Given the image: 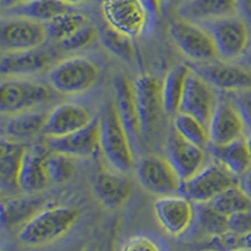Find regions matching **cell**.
Instances as JSON below:
<instances>
[{
	"mask_svg": "<svg viewBox=\"0 0 251 251\" xmlns=\"http://www.w3.org/2000/svg\"><path fill=\"white\" fill-rule=\"evenodd\" d=\"M166 157L174 165L183 181L196 175L205 166V149L186 140L180 133L172 131L166 143Z\"/></svg>",
	"mask_w": 251,
	"mask_h": 251,
	"instance_id": "cell-17",
	"label": "cell"
},
{
	"mask_svg": "<svg viewBox=\"0 0 251 251\" xmlns=\"http://www.w3.org/2000/svg\"><path fill=\"white\" fill-rule=\"evenodd\" d=\"M174 129L186 140L191 141L192 143L200 146L202 149H207L211 146L208 126L191 114L183 113V112L175 114Z\"/></svg>",
	"mask_w": 251,
	"mask_h": 251,
	"instance_id": "cell-31",
	"label": "cell"
},
{
	"mask_svg": "<svg viewBox=\"0 0 251 251\" xmlns=\"http://www.w3.org/2000/svg\"><path fill=\"white\" fill-rule=\"evenodd\" d=\"M137 177L146 191L160 197L182 191L183 180L166 156L143 157L137 165Z\"/></svg>",
	"mask_w": 251,
	"mask_h": 251,
	"instance_id": "cell-9",
	"label": "cell"
},
{
	"mask_svg": "<svg viewBox=\"0 0 251 251\" xmlns=\"http://www.w3.org/2000/svg\"><path fill=\"white\" fill-rule=\"evenodd\" d=\"M240 185V177L215 161L183 181L182 195L196 203L211 202L227 188Z\"/></svg>",
	"mask_w": 251,
	"mask_h": 251,
	"instance_id": "cell-5",
	"label": "cell"
},
{
	"mask_svg": "<svg viewBox=\"0 0 251 251\" xmlns=\"http://www.w3.org/2000/svg\"><path fill=\"white\" fill-rule=\"evenodd\" d=\"M134 92L140 112L143 141L150 142L160 129L162 116L166 113L162 100V82L154 75H140L134 80Z\"/></svg>",
	"mask_w": 251,
	"mask_h": 251,
	"instance_id": "cell-6",
	"label": "cell"
},
{
	"mask_svg": "<svg viewBox=\"0 0 251 251\" xmlns=\"http://www.w3.org/2000/svg\"><path fill=\"white\" fill-rule=\"evenodd\" d=\"M122 172L100 170L94 177V192L98 200L108 208H118L131 197L134 185Z\"/></svg>",
	"mask_w": 251,
	"mask_h": 251,
	"instance_id": "cell-22",
	"label": "cell"
},
{
	"mask_svg": "<svg viewBox=\"0 0 251 251\" xmlns=\"http://www.w3.org/2000/svg\"><path fill=\"white\" fill-rule=\"evenodd\" d=\"M228 230L235 232H250L251 211L239 212L228 216Z\"/></svg>",
	"mask_w": 251,
	"mask_h": 251,
	"instance_id": "cell-40",
	"label": "cell"
},
{
	"mask_svg": "<svg viewBox=\"0 0 251 251\" xmlns=\"http://www.w3.org/2000/svg\"><path fill=\"white\" fill-rule=\"evenodd\" d=\"M98 30L93 24H87L83 28H80L77 33L71 35L69 38L60 42L59 46L66 50H79V49L86 48L89 44L94 42V39L97 38Z\"/></svg>",
	"mask_w": 251,
	"mask_h": 251,
	"instance_id": "cell-37",
	"label": "cell"
},
{
	"mask_svg": "<svg viewBox=\"0 0 251 251\" xmlns=\"http://www.w3.org/2000/svg\"><path fill=\"white\" fill-rule=\"evenodd\" d=\"M246 140H248V145H249V149H250V152H251V132L249 133V136L246 137Z\"/></svg>",
	"mask_w": 251,
	"mask_h": 251,
	"instance_id": "cell-50",
	"label": "cell"
},
{
	"mask_svg": "<svg viewBox=\"0 0 251 251\" xmlns=\"http://www.w3.org/2000/svg\"><path fill=\"white\" fill-rule=\"evenodd\" d=\"M153 210L161 227L174 237L187 234L197 215L194 201L178 194L158 197L154 201Z\"/></svg>",
	"mask_w": 251,
	"mask_h": 251,
	"instance_id": "cell-11",
	"label": "cell"
},
{
	"mask_svg": "<svg viewBox=\"0 0 251 251\" xmlns=\"http://www.w3.org/2000/svg\"><path fill=\"white\" fill-rule=\"evenodd\" d=\"M200 207L197 208L196 219L199 220L203 231L208 234V236L219 235L228 231V217L219 212L216 208L211 206V203H199Z\"/></svg>",
	"mask_w": 251,
	"mask_h": 251,
	"instance_id": "cell-35",
	"label": "cell"
},
{
	"mask_svg": "<svg viewBox=\"0 0 251 251\" xmlns=\"http://www.w3.org/2000/svg\"><path fill=\"white\" fill-rule=\"evenodd\" d=\"M240 187L243 188L244 192L251 200V169L244 176L240 177Z\"/></svg>",
	"mask_w": 251,
	"mask_h": 251,
	"instance_id": "cell-43",
	"label": "cell"
},
{
	"mask_svg": "<svg viewBox=\"0 0 251 251\" xmlns=\"http://www.w3.org/2000/svg\"><path fill=\"white\" fill-rule=\"evenodd\" d=\"M43 200L38 197H15L1 203V224L4 228L13 230L23 227L40 210H43Z\"/></svg>",
	"mask_w": 251,
	"mask_h": 251,
	"instance_id": "cell-26",
	"label": "cell"
},
{
	"mask_svg": "<svg viewBox=\"0 0 251 251\" xmlns=\"http://www.w3.org/2000/svg\"><path fill=\"white\" fill-rule=\"evenodd\" d=\"M102 13L108 25L132 38L140 37L151 26L141 0H102Z\"/></svg>",
	"mask_w": 251,
	"mask_h": 251,
	"instance_id": "cell-12",
	"label": "cell"
},
{
	"mask_svg": "<svg viewBox=\"0 0 251 251\" xmlns=\"http://www.w3.org/2000/svg\"><path fill=\"white\" fill-rule=\"evenodd\" d=\"M141 1H142L146 10H147V14H149L150 18V24L154 25L163 13V8H165L163 0H141Z\"/></svg>",
	"mask_w": 251,
	"mask_h": 251,
	"instance_id": "cell-41",
	"label": "cell"
},
{
	"mask_svg": "<svg viewBox=\"0 0 251 251\" xmlns=\"http://www.w3.org/2000/svg\"><path fill=\"white\" fill-rule=\"evenodd\" d=\"M192 69L211 83L215 88L221 91L236 92L240 89L251 88V73L241 67L214 60L199 63Z\"/></svg>",
	"mask_w": 251,
	"mask_h": 251,
	"instance_id": "cell-19",
	"label": "cell"
},
{
	"mask_svg": "<svg viewBox=\"0 0 251 251\" xmlns=\"http://www.w3.org/2000/svg\"><path fill=\"white\" fill-rule=\"evenodd\" d=\"M82 251H100V250L97 245H88L87 248L83 249Z\"/></svg>",
	"mask_w": 251,
	"mask_h": 251,
	"instance_id": "cell-48",
	"label": "cell"
},
{
	"mask_svg": "<svg viewBox=\"0 0 251 251\" xmlns=\"http://www.w3.org/2000/svg\"><path fill=\"white\" fill-rule=\"evenodd\" d=\"M203 251H219V250H214V249H205Z\"/></svg>",
	"mask_w": 251,
	"mask_h": 251,
	"instance_id": "cell-51",
	"label": "cell"
},
{
	"mask_svg": "<svg viewBox=\"0 0 251 251\" xmlns=\"http://www.w3.org/2000/svg\"><path fill=\"white\" fill-rule=\"evenodd\" d=\"M206 249H214L219 251H231L239 248L251 246V231L250 232H235L226 231L219 235L208 236L205 243Z\"/></svg>",
	"mask_w": 251,
	"mask_h": 251,
	"instance_id": "cell-36",
	"label": "cell"
},
{
	"mask_svg": "<svg viewBox=\"0 0 251 251\" xmlns=\"http://www.w3.org/2000/svg\"><path fill=\"white\" fill-rule=\"evenodd\" d=\"M48 114L44 112L28 111L13 114L4 126L8 138L14 141H24L37 137L44 132Z\"/></svg>",
	"mask_w": 251,
	"mask_h": 251,
	"instance_id": "cell-27",
	"label": "cell"
},
{
	"mask_svg": "<svg viewBox=\"0 0 251 251\" xmlns=\"http://www.w3.org/2000/svg\"><path fill=\"white\" fill-rule=\"evenodd\" d=\"M190 72L191 67L187 64H177L162 80L163 107L167 114H177L180 112Z\"/></svg>",
	"mask_w": 251,
	"mask_h": 251,
	"instance_id": "cell-28",
	"label": "cell"
},
{
	"mask_svg": "<svg viewBox=\"0 0 251 251\" xmlns=\"http://www.w3.org/2000/svg\"><path fill=\"white\" fill-rule=\"evenodd\" d=\"M212 35L219 57L234 60L244 57L251 39V28L244 18L237 15L202 24Z\"/></svg>",
	"mask_w": 251,
	"mask_h": 251,
	"instance_id": "cell-8",
	"label": "cell"
},
{
	"mask_svg": "<svg viewBox=\"0 0 251 251\" xmlns=\"http://www.w3.org/2000/svg\"><path fill=\"white\" fill-rule=\"evenodd\" d=\"M244 59H245V62L248 63L249 66H251V39H250V43H249L248 49H246L245 51V54H244Z\"/></svg>",
	"mask_w": 251,
	"mask_h": 251,
	"instance_id": "cell-45",
	"label": "cell"
},
{
	"mask_svg": "<svg viewBox=\"0 0 251 251\" xmlns=\"http://www.w3.org/2000/svg\"><path fill=\"white\" fill-rule=\"evenodd\" d=\"M53 53L42 48L10 51L1 57L0 72L1 75L10 77L34 75L48 68L53 63Z\"/></svg>",
	"mask_w": 251,
	"mask_h": 251,
	"instance_id": "cell-21",
	"label": "cell"
},
{
	"mask_svg": "<svg viewBox=\"0 0 251 251\" xmlns=\"http://www.w3.org/2000/svg\"><path fill=\"white\" fill-rule=\"evenodd\" d=\"M210 152L215 161L225 166L236 176H244L251 169V152L246 137L225 145H211Z\"/></svg>",
	"mask_w": 251,
	"mask_h": 251,
	"instance_id": "cell-25",
	"label": "cell"
},
{
	"mask_svg": "<svg viewBox=\"0 0 251 251\" xmlns=\"http://www.w3.org/2000/svg\"><path fill=\"white\" fill-rule=\"evenodd\" d=\"M231 251H251V246H245V248H239V249H235V250Z\"/></svg>",
	"mask_w": 251,
	"mask_h": 251,
	"instance_id": "cell-49",
	"label": "cell"
},
{
	"mask_svg": "<svg viewBox=\"0 0 251 251\" xmlns=\"http://www.w3.org/2000/svg\"><path fill=\"white\" fill-rule=\"evenodd\" d=\"M113 102L123 127L131 138L134 151H137L143 142L142 126L134 92V82H132L127 75H117L114 79Z\"/></svg>",
	"mask_w": 251,
	"mask_h": 251,
	"instance_id": "cell-16",
	"label": "cell"
},
{
	"mask_svg": "<svg viewBox=\"0 0 251 251\" xmlns=\"http://www.w3.org/2000/svg\"><path fill=\"white\" fill-rule=\"evenodd\" d=\"M50 150L47 146L28 147L19 175V190L29 195L43 191L50 185L47 172V158Z\"/></svg>",
	"mask_w": 251,
	"mask_h": 251,
	"instance_id": "cell-20",
	"label": "cell"
},
{
	"mask_svg": "<svg viewBox=\"0 0 251 251\" xmlns=\"http://www.w3.org/2000/svg\"><path fill=\"white\" fill-rule=\"evenodd\" d=\"M220 97L215 87L191 68L186 83L180 112L191 114L208 126Z\"/></svg>",
	"mask_w": 251,
	"mask_h": 251,
	"instance_id": "cell-13",
	"label": "cell"
},
{
	"mask_svg": "<svg viewBox=\"0 0 251 251\" xmlns=\"http://www.w3.org/2000/svg\"><path fill=\"white\" fill-rule=\"evenodd\" d=\"M121 251H163L161 244L147 235H136L129 237L122 245Z\"/></svg>",
	"mask_w": 251,
	"mask_h": 251,
	"instance_id": "cell-38",
	"label": "cell"
},
{
	"mask_svg": "<svg viewBox=\"0 0 251 251\" xmlns=\"http://www.w3.org/2000/svg\"><path fill=\"white\" fill-rule=\"evenodd\" d=\"M53 88L28 79H8L0 86V112L18 114L43 106L53 100Z\"/></svg>",
	"mask_w": 251,
	"mask_h": 251,
	"instance_id": "cell-4",
	"label": "cell"
},
{
	"mask_svg": "<svg viewBox=\"0 0 251 251\" xmlns=\"http://www.w3.org/2000/svg\"><path fill=\"white\" fill-rule=\"evenodd\" d=\"M231 93V98L236 103L239 111L241 112L248 131L251 132V88L240 89Z\"/></svg>",
	"mask_w": 251,
	"mask_h": 251,
	"instance_id": "cell-39",
	"label": "cell"
},
{
	"mask_svg": "<svg viewBox=\"0 0 251 251\" xmlns=\"http://www.w3.org/2000/svg\"><path fill=\"white\" fill-rule=\"evenodd\" d=\"M46 146L50 151L75 158L93 157L100 152V118H94L87 127L62 137H47Z\"/></svg>",
	"mask_w": 251,
	"mask_h": 251,
	"instance_id": "cell-14",
	"label": "cell"
},
{
	"mask_svg": "<svg viewBox=\"0 0 251 251\" xmlns=\"http://www.w3.org/2000/svg\"><path fill=\"white\" fill-rule=\"evenodd\" d=\"M46 24L47 29H48L49 39L60 43L75 33H77L80 28L89 24V20L86 14L68 9L67 12L57 15Z\"/></svg>",
	"mask_w": 251,
	"mask_h": 251,
	"instance_id": "cell-30",
	"label": "cell"
},
{
	"mask_svg": "<svg viewBox=\"0 0 251 251\" xmlns=\"http://www.w3.org/2000/svg\"><path fill=\"white\" fill-rule=\"evenodd\" d=\"M185 1H186V0H163L165 6L166 5H172V4H178V6H180L181 4H183Z\"/></svg>",
	"mask_w": 251,
	"mask_h": 251,
	"instance_id": "cell-46",
	"label": "cell"
},
{
	"mask_svg": "<svg viewBox=\"0 0 251 251\" xmlns=\"http://www.w3.org/2000/svg\"><path fill=\"white\" fill-rule=\"evenodd\" d=\"M96 117L79 103H62L48 113L44 133L47 137H62L84 128Z\"/></svg>",
	"mask_w": 251,
	"mask_h": 251,
	"instance_id": "cell-18",
	"label": "cell"
},
{
	"mask_svg": "<svg viewBox=\"0 0 251 251\" xmlns=\"http://www.w3.org/2000/svg\"><path fill=\"white\" fill-rule=\"evenodd\" d=\"M100 77L97 62L84 55L67 58L50 69L49 84L55 92L67 96L82 94L96 86Z\"/></svg>",
	"mask_w": 251,
	"mask_h": 251,
	"instance_id": "cell-3",
	"label": "cell"
},
{
	"mask_svg": "<svg viewBox=\"0 0 251 251\" xmlns=\"http://www.w3.org/2000/svg\"><path fill=\"white\" fill-rule=\"evenodd\" d=\"M100 118V153L116 171L127 174L136 166L134 149L123 127L114 102L108 103Z\"/></svg>",
	"mask_w": 251,
	"mask_h": 251,
	"instance_id": "cell-1",
	"label": "cell"
},
{
	"mask_svg": "<svg viewBox=\"0 0 251 251\" xmlns=\"http://www.w3.org/2000/svg\"><path fill=\"white\" fill-rule=\"evenodd\" d=\"M208 131L211 145H225L246 137L248 127L231 97H221L212 114Z\"/></svg>",
	"mask_w": 251,
	"mask_h": 251,
	"instance_id": "cell-15",
	"label": "cell"
},
{
	"mask_svg": "<svg viewBox=\"0 0 251 251\" xmlns=\"http://www.w3.org/2000/svg\"><path fill=\"white\" fill-rule=\"evenodd\" d=\"M210 203L217 211L227 217L239 212L251 211V200L240 185L227 188Z\"/></svg>",
	"mask_w": 251,
	"mask_h": 251,
	"instance_id": "cell-33",
	"label": "cell"
},
{
	"mask_svg": "<svg viewBox=\"0 0 251 251\" xmlns=\"http://www.w3.org/2000/svg\"><path fill=\"white\" fill-rule=\"evenodd\" d=\"M26 150L25 145L10 138H4L0 143V183L4 190H19V175Z\"/></svg>",
	"mask_w": 251,
	"mask_h": 251,
	"instance_id": "cell-24",
	"label": "cell"
},
{
	"mask_svg": "<svg viewBox=\"0 0 251 251\" xmlns=\"http://www.w3.org/2000/svg\"><path fill=\"white\" fill-rule=\"evenodd\" d=\"M237 9L240 17L244 18L251 28V0H237Z\"/></svg>",
	"mask_w": 251,
	"mask_h": 251,
	"instance_id": "cell-42",
	"label": "cell"
},
{
	"mask_svg": "<svg viewBox=\"0 0 251 251\" xmlns=\"http://www.w3.org/2000/svg\"><path fill=\"white\" fill-rule=\"evenodd\" d=\"M69 5L62 0H29L23 4L9 9V13L14 17H23L48 23L53 18L67 12Z\"/></svg>",
	"mask_w": 251,
	"mask_h": 251,
	"instance_id": "cell-29",
	"label": "cell"
},
{
	"mask_svg": "<svg viewBox=\"0 0 251 251\" xmlns=\"http://www.w3.org/2000/svg\"><path fill=\"white\" fill-rule=\"evenodd\" d=\"M25 1H29V0H1V5H3L4 9H12L14 6L19 5V4H23Z\"/></svg>",
	"mask_w": 251,
	"mask_h": 251,
	"instance_id": "cell-44",
	"label": "cell"
},
{
	"mask_svg": "<svg viewBox=\"0 0 251 251\" xmlns=\"http://www.w3.org/2000/svg\"><path fill=\"white\" fill-rule=\"evenodd\" d=\"M79 215V210L72 206L43 208L20 228L19 241L31 248L54 243L75 226Z\"/></svg>",
	"mask_w": 251,
	"mask_h": 251,
	"instance_id": "cell-2",
	"label": "cell"
},
{
	"mask_svg": "<svg viewBox=\"0 0 251 251\" xmlns=\"http://www.w3.org/2000/svg\"><path fill=\"white\" fill-rule=\"evenodd\" d=\"M48 39L46 23L14 15L1 22L0 44L6 53L40 48Z\"/></svg>",
	"mask_w": 251,
	"mask_h": 251,
	"instance_id": "cell-10",
	"label": "cell"
},
{
	"mask_svg": "<svg viewBox=\"0 0 251 251\" xmlns=\"http://www.w3.org/2000/svg\"><path fill=\"white\" fill-rule=\"evenodd\" d=\"M100 35L102 43L111 53L127 62H133L137 59V49L132 37L123 34L108 24L103 26Z\"/></svg>",
	"mask_w": 251,
	"mask_h": 251,
	"instance_id": "cell-32",
	"label": "cell"
},
{
	"mask_svg": "<svg viewBox=\"0 0 251 251\" xmlns=\"http://www.w3.org/2000/svg\"><path fill=\"white\" fill-rule=\"evenodd\" d=\"M75 166L73 158L66 154L50 151L47 158V172L50 183L62 185L71 180L75 175Z\"/></svg>",
	"mask_w": 251,
	"mask_h": 251,
	"instance_id": "cell-34",
	"label": "cell"
},
{
	"mask_svg": "<svg viewBox=\"0 0 251 251\" xmlns=\"http://www.w3.org/2000/svg\"><path fill=\"white\" fill-rule=\"evenodd\" d=\"M63 3L68 4V5H71V4H79V3H84V1H88V0H62Z\"/></svg>",
	"mask_w": 251,
	"mask_h": 251,
	"instance_id": "cell-47",
	"label": "cell"
},
{
	"mask_svg": "<svg viewBox=\"0 0 251 251\" xmlns=\"http://www.w3.org/2000/svg\"><path fill=\"white\" fill-rule=\"evenodd\" d=\"M178 17L205 24L239 14L237 0H186L177 9Z\"/></svg>",
	"mask_w": 251,
	"mask_h": 251,
	"instance_id": "cell-23",
	"label": "cell"
},
{
	"mask_svg": "<svg viewBox=\"0 0 251 251\" xmlns=\"http://www.w3.org/2000/svg\"><path fill=\"white\" fill-rule=\"evenodd\" d=\"M170 35L183 54L196 62H214L220 58L214 38L202 24L178 18L170 24Z\"/></svg>",
	"mask_w": 251,
	"mask_h": 251,
	"instance_id": "cell-7",
	"label": "cell"
}]
</instances>
